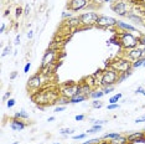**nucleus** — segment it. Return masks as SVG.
<instances>
[{"label":"nucleus","instance_id":"f257e3e1","mask_svg":"<svg viewBox=\"0 0 145 144\" xmlns=\"http://www.w3.org/2000/svg\"><path fill=\"white\" fill-rule=\"evenodd\" d=\"M118 39H119L120 42V47L124 48V50H130V48H134L138 46L139 44V37L134 36L131 32L128 31H121L117 34Z\"/></svg>","mask_w":145,"mask_h":144},{"label":"nucleus","instance_id":"f03ea898","mask_svg":"<svg viewBox=\"0 0 145 144\" xmlns=\"http://www.w3.org/2000/svg\"><path fill=\"white\" fill-rule=\"evenodd\" d=\"M118 77H119V73H118L115 70H113L112 67L107 68L102 72L101 78L98 81L101 87H105V86H114L115 83H118Z\"/></svg>","mask_w":145,"mask_h":144},{"label":"nucleus","instance_id":"7ed1b4c3","mask_svg":"<svg viewBox=\"0 0 145 144\" xmlns=\"http://www.w3.org/2000/svg\"><path fill=\"white\" fill-rule=\"evenodd\" d=\"M78 16H80L81 25L83 26L82 29H78V30H88V29L97 25L99 14L95 11H87V12H82V14H80Z\"/></svg>","mask_w":145,"mask_h":144},{"label":"nucleus","instance_id":"20e7f679","mask_svg":"<svg viewBox=\"0 0 145 144\" xmlns=\"http://www.w3.org/2000/svg\"><path fill=\"white\" fill-rule=\"evenodd\" d=\"M110 67L113 68V70L117 71L118 73H124V72H128V71L133 70V68H131V61H129L127 57L115 60L114 62H112L110 63Z\"/></svg>","mask_w":145,"mask_h":144},{"label":"nucleus","instance_id":"39448f33","mask_svg":"<svg viewBox=\"0 0 145 144\" xmlns=\"http://www.w3.org/2000/svg\"><path fill=\"white\" fill-rule=\"evenodd\" d=\"M112 11L119 16H127L129 12V4L125 0H115V3L110 5Z\"/></svg>","mask_w":145,"mask_h":144},{"label":"nucleus","instance_id":"423d86ee","mask_svg":"<svg viewBox=\"0 0 145 144\" xmlns=\"http://www.w3.org/2000/svg\"><path fill=\"white\" fill-rule=\"evenodd\" d=\"M77 93H78V84L74 83L73 81H70L68 83L63 84V86L61 87V91H60V96L66 97V98H71Z\"/></svg>","mask_w":145,"mask_h":144},{"label":"nucleus","instance_id":"0eeeda50","mask_svg":"<svg viewBox=\"0 0 145 144\" xmlns=\"http://www.w3.org/2000/svg\"><path fill=\"white\" fill-rule=\"evenodd\" d=\"M117 19L112 18V16H107V15H99L97 21V27L99 29H112L117 26Z\"/></svg>","mask_w":145,"mask_h":144},{"label":"nucleus","instance_id":"6e6552de","mask_svg":"<svg viewBox=\"0 0 145 144\" xmlns=\"http://www.w3.org/2000/svg\"><path fill=\"white\" fill-rule=\"evenodd\" d=\"M52 92H47V91H44V92H37L36 94H34V101L36 102V104H51V103H55V101L50 98V94Z\"/></svg>","mask_w":145,"mask_h":144},{"label":"nucleus","instance_id":"1a4fd4ad","mask_svg":"<svg viewBox=\"0 0 145 144\" xmlns=\"http://www.w3.org/2000/svg\"><path fill=\"white\" fill-rule=\"evenodd\" d=\"M91 0H70L68 1V10H71L72 12H77L81 11L83 9L88 8Z\"/></svg>","mask_w":145,"mask_h":144},{"label":"nucleus","instance_id":"9d476101","mask_svg":"<svg viewBox=\"0 0 145 144\" xmlns=\"http://www.w3.org/2000/svg\"><path fill=\"white\" fill-rule=\"evenodd\" d=\"M57 48H50L48 47L46 52L42 56V61H41V66H45V65H50V63H55L56 58H57L58 54H57Z\"/></svg>","mask_w":145,"mask_h":144},{"label":"nucleus","instance_id":"9b49d317","mask_svg":"<svg viewBox=\"0 0 145 144\" xmlns=\"http://www.w3.org/2000/svg\"><path fill=\"white\" fill-rule=\"evenodd\" d=\"M41 86H42V75L41 73H36L29 78L27 88L30 91H37Z\"/></svg>","mask_w":145,"mask_h":144},{"label":"nucleus","instance_id":"f8f14e48","mask_svg":"<svg viewBox=\"0 0 145 144\" xmlns=\"http://www.w3.org/2000/svg\"><path fill=\"white\" fill-rule=\"evenodd\" d=\"M141 57H144L143 48H140L138 46L134 47V48H130V50H128V52H127V58L131 62L138 60V58H141Z\"/></svg>","mask_w":145,"mask_h":144},{"label":"nucleus","instance_id":"ddd939ff","mask_svg":"<svg viewBox=\"0 0 145 144\" xmlns=\"http://www.w3.org/2000/svg\"><path fill=\"white\" fill-rule=\"evenodd\" d=\"M115 27H118L121 31H128V32H137L138 31V29L135 27V26L129 24V22H125L123 20H118L117 21V26H115ZM138 32H139V31H138Z\"/></svg>","mask_w":145,"mask_h":144},{"label":"nucleus","instance_id":"4468645a","mask_svg":"<svg viewBox=\"0 0 145 144\" xmlns=\"http://www.w3.org/2000/svg\"><path fill=\"white\" fill-rule=\"evenodd\" d=\"M10 128L12 130H15V132H20V130L26 128V123L22 122V119L14 118V119L10 120Z\"/></svg>","mask_w":145,"mask_h":144},{"label":"nucleus","instance_id":"2eb2a0df","mask_svg":"<svg viewBox=\"0 0 145 144\" xmlns=\"http://www.w3.org/2000/svg\"><path fill=\"white\" fill-rule=\"evenodd\" d=\"M65 25L68 29H80L81 21H80V16H72L71 19L65 21Z\"/></svg>","mask_w":145,"mask_h":144},{"label":"nucleus","instance_id":"dca6fc26","mask_svg":"<svg viewBox=\"0 0 145 144\" xmlns=\"http://www.w3.org/2000/svg\"><path fill=\"white\" fill-rule=\"evenodd\" d=\"M87 98H88V96H86V94H74L73 97L70 98V103L71 104H77V103L84 102Z\"/></svg>","mask_w":145,"mask_h":144},{"label":"nucleus","instance_id":"f3484780","mask_svg":"<svg viewBox=\"0 0 145 144\" xmlns=\"http://www.w3.org/2000/svg\"><path fill=\"white\" fill-rule=\"evenodd\" d=\"M127 18L129 19V20L134 21V22H137V24H139V25H143V24H144V22H143V19H141L140 16L137 14V12L129 11V12H128V15H127Z\"/></svg>","mask_w":145,"mask_h":144},{"label":"nucleus","instance_id":"a211bd4d","mask_svg":"<svg viewBox=\"0 0 145 144\" xmlns=\"http://www.w3.org/2000/svg\"><path fill=\"white\" fill-rule=\"evenodd\" d=\"M103 96H105V94L102 88H94L89 94V98H92V99H101Z\"/></svg>","mask_w":145,"mask_h":144},{"label":"nucleus","instance_id":"6ab92c4d","mask_svg":"<svg viewBox=\"0 0 145 144\" xmlns=\"http://www.w3.org/2000/svg\"><path fill=\"white\" fill-rule=\"evenodd\" d=\"M141 137H145V133L144 132H134V133H130V134H128V142H129V143H134L135 140L141 138Z\"/></svg>","mask_w":145,"mask_h":144},{"label":"nucleus","instance_id":"aec40b11","mask_svg":"<svg viewBox=\"0 0 145 144\" xmlns=\"http://www.w3.org/2000/svg\"><path fill=\"white\" fill-rule=\"evenodd\" d=\"M127 143H129V142H128V137H125V135H120L115 139H112L109 142V144H127Z\"/></svg>","mask_w":145,"mask_h":144},{"label":"nucleus","instance_id":"412c9836","mask_svg":"<svg viewBox=\"0 0 145 144\" xmlns=\"http://www.w3.org/2000/svg\"><path fill=\"white\" fill-rule=\"evenodd\" d=\"M144 62H145V56L144 57H141V58H138V60H135L131 62V68H140V67H143V65H144Z\"/></svg>","mask_w":145,"mask_h":144},{"label":"nucleus","instance_id":"4be33fe9","mask_svg":"<svg viewBox=\"0 0 145 144\" xmlns=\"http://www.w3.org/2000/svg\"><path fill=\"white\" fill-rule=\"evenodd\" d=\"M121 97H123V94L121 93H117V94H114V96H112L109 99H108V103L109 104H114V103H118L119 101L121 99Z\"/></svg>","mask_w":145,"mask_h":144},{"label":"nucleus","instance_id":"5701e85b","mask_svg":"<svg viewBox=\"0 0 145 144\" xmlns=\"http://www.w3.org/2000/svg\"><path fill=\"white\" fill-rule=\"evenodd\" d=\"M14 118H18V119H29V113L25 112L24 109L20 111V112H16Z\"/></svg>","mask_w":145,"mask_h":144},{"label":"nucleus","instance_id":"b1692460","mask_svg":"<svg viewBox=\"0 0 145 144\" xmlns=\"http://www.w3.org/2000/svg\"><path fill=\"white\" fill-rule=\"evenodd\" d=\"M131 70L130 71H128V72H124V73H119V77H118V83H121L123 81H125L128 77H130L131 76Z\"/></svg>","mask_w":145,"mask_h":144},{"label":"nucleus","instance_id":"393cba45","mask_svg":"<svg viewBox=\"0 0 145 144\" xmlns=\"http://www.w3.org/2000/svg\"><path fill=\"white\" fill-rule=\"evenodd\" d=\"M121 134L120 133H118V132H113V133H105L104 135H103V139H115V138H118V137H120Z\"/></svg>","mask_w":145,"mask_h":144},{"label":"nucleus","instance_id":"a878e982","mask_svg":"<svg viewBox=\"0 0 145 144\" xmlns=\"http://www.w3.org/2000/svg\"><path fill=\"white\" fill-rule=\"evenodd\" d=\"M72 16H74V15H73V12H72L71 10H68V11L65 10L63 12H62V20L66 21V20H68V19H71Z\"/></svg>","mask_w":145,"mask_h":144},{"label":"nucleus","instance_id":"bb28decb","mask_svg":"<svg viewBox=\"0 0 145 144\" xmlns=\"http://www.w3.org/2000/svg\"><path fill=\"white\" fill-rule=\"evenodd\" d=\"M101 130H102V126H93L91 129H88L86 133H87V134H94V133L101 132Z\"/></svg>","mask_w":145,"mask_h":144},{"label":"nucleus","instance_id":"cd10ccee","mask_svg":"<svg viewBox=\"0 0 145 144\" xmlns=\"http://www.w3.org/2000/svg\"><path fill=\"white\" fill-rule=\"evenodd\" d=\"M74 130L71 129V128H62L60 130V134L61 135H70V134H73Z\"/></svg>","mask_w":145,"mask_h":144},{"label":"nucleus","instance_id":"c85d7f7f","mask_svg":"<svg viewBox=\"0 0 145 144\" xmlns=\"http://www.w3.org/2000/svg\"><path fill=\"white\" fill-rule=\"evenodd\" d=\"M58 104H62V106H66V104H68L70 103V98H66V97H61L60 96V98H58Z\"/></svg>","mask_w":145,"mask_h":144},{"label":"nucleus","instance_id":"c756f323","mask_svg":"<svg viewBox=\"0 0 145 144\" xmlns=\"http://www.w3.org/2000/svg\"><path fill=\"white\" fill-rule=\"evenodd\" d=\"M92 107L93 108H101V107H103V102H102L101 99H93V102H92Z\"/></svg>","mask_w":145,"mask_h":144},{"label":"nucleus","instance_id":"7c9ffc66","mask_svg":"<svg viewBox=\"0 0 145 144\" xmlns=\"http://www.w3.org/2000/svg\"><path fill=\"white\" fill-rule=\"evenodd\" d=\"M10 52H11V46H5L3 48L1 57H5V56H8V55H10Z\"/></svg>","mask_w":145,"mask_h":144},{"label":"nucleus","instance_id":"2f4dec72","mask_svg":"<svg viewBox=\"0 0 145 144\" xmlns=\"http://www.w3.org/2000/svg\"><path fill=\"white\" fill-rule=\"evenodd\" d=\"M87 135H88L87 133H81V134H76V135H73L72 138H73L74 140H82V139H86Z\"/></svg>","mask_w":145,"mask_h":144},{"label":"nucleus","instance_id":"473e14b6","mask_svg":"<svg viewBox=\"0 0 145 144\" xmlns=\"http://www.w3.org/2000/svg\"><path fill=\"white\" fill-rule=\"evenodd\" d=\"M102 90H103L104 94H109L110 92H113L114 86H105V87H102Z\"/></svg>","mask_w":145,"mask_h":144},{"label":"nucleus","instance_id":"72a5a7b5","mask_svg":"<svg viewBox=\"0 0 145 144\" xmlns=\"http://www.w3.org/2000/svg\"><path fill=\"white\" fill-rule=\"evenodd\" d=\"M22 14H24V9H22L21 6H18V8L15 9V16L16 18H20Z\"/></svg>","mask_w":145,"mask_h":144},{"label":"nucleus","instance_id":"f704fd0d","mask_svg":"<svg viewBox=\"0 0 145 144\" xmlns=\"http://www.w3.org/2000/svg\"><path fill=\"white\" fill-rule=\"evenodd\" d=\"M15 99H14V98H9V99H8V102H6V107H8V108H12V107H14L15 106Z\"/></svg>","mask_w":145,"mask_h":144},{"label":"nucleus","instance_id":"c9c22d12","mask_svg":"<svg viewBox=\"0 0 145 144\" xmlns=\"http://www.w3.org/2000/svg\"><path fill=\"white\" fill-rule=\"evenodd\" d=\"M101 140L98 139V138H93V139H88L87 142H84V143H82V144H97V143H99Z\"/></svg>","mask_w":145,"mask_h":144},{"label":"nucleus","instance_id":"e433bc0d","mask_svg":"<svg viewBox=\"0 0 145 144\" xmlns=\"http://www.w3.org/2000/svg\"><path fill=\"white\" fill-rule=\"evenodd\" d=\"M118 108H119V104H118V103H114V104H108V109H109V111L118 109Z\"/></svg>","mask_w":145,"mask_h":144},{"label":"nucleus","instance_id":"4c0bfd02","mask_svg":"<svg viewBox=\"0 0 145 144\" xmlns=\"http://www.w3.org/2000/svg\"><path fill=\"white\" fill-rule=\"evenodd\" d=\"M84 118H86V117H84V114H77V116L74 117V119L77 120V122H82V120H83Z\"/></svg>","mask_w":145,"mask_h":144},{"label":"nucleus","instance_id":"58836bf2","mask_svg":"<svg viewBox=\"0 0 145 144\" xmlns=\"http://www.w3.org/2000/svg\"><path fill=\"white\" fill-rule=\"evenodd\" d=\"M93 126H103V124H105L107 122H105V120H93Z\"/></svg>","mask_w":145,"mask_h":144},{"label":"nucleus","instance_id":"ea45409f","mask_svg":"<svg viewBox=\"0 0 145 144\" xmlns=\"http://www.w3.org/2000/svg\"><path fill=\"white\" fill-rule=\"evenodd\" d=\"M66 109V106H58L55 108V113H58V112H62V111Z\"/></svg>","mask_w":145,"mask_h":144},{"label":"nucleus","instance_id":"a19ab883","mask_svg":"<svg viewBox=\"0 0 145 144\" xmlns=\"http://www.w3.org/2000/svg\"><path fill=\"white\" fill-rule=\"evenodd\" d=\"M30 67H31V62H27V63L25 65V67H24V72H25V73H27L29 70H30Z\"/></svg>","mask_w":145,"mask_h":144},{"label":"nucleus","instance_id":"79ce46f5","mask_svg":"<svg viewBox=\"0 0 145 144\" xmlns=\"http://www.w3.org/2000/svg\"><path fill=\"white\" fill-rule=\"evenodd\" d=\"M10 96H11V92H6L4 96H3L1 99H3V101H6V99H9V98H10Z\"/></svg>","mask_w":145,"mask_h":144},{"label":"nucleus","instance_id":"37998d69","mask_svg":"<svg viewBox=\"0 0 145 144\" xmlns=\"http://www.w3.org/2000/svg\"><path fill=\"white\" fill-rule=\"evenodd\" d=\"M139 44L140 45H144V46H145V35H141L140 37H139Z\"/></svg>","mask_w":145,"mask_h":144},{"label":"nucleus","instance_id":"c03bdc74","mask_svg":"<svg viewBox=\"0 0 145 144\" xmlns=\"http://www.w3.org/2000/svg\"><path fill=\"white\" fill-rule=\"evenodd\" d=\"M30 10H31V9H30V6H29V4H27V5L25 6V9H24V14L25 15H29V14H30Z\"/></svg>","mask_w":145,"mask_h":144},{"label":"nucleus","instance_id":"a18cd8bd","mask_svg":"<svg viewBox=\"0 0 145 144\" xmlns=\"http://www.w3.org/2000/svg\"><path fill=\"white\" fill-rule=\"evenodd\" d=\"M138 143H145V137H141V138L137 139V140L134 142V144H138Z\"/></svg>","mask_w":145,"mask_h":144},{"label":"nucleus","instance_id":"49530a36","mask_svg":"<svg viewBox=\"0 0 145 144\" xmlns=\"http://www.w3.org/2000/svg\"><path fill=\"white\" fill-rule=\"evenodd\" d=\"M141 122H145V116L140 117V118H137L135 119V123H141Z\"/></svg>","mask_w":145,"mask_h":144},{"label":"nucleus","instance_id":"de8ad7c7","mask_svg":"<svg viewBox=\"0 0 145 144\" xmlns=\"http://www.w3.org/2000/svg\"><path fill=\"white\" fill-rule=\"evenodd\" d=\"M5 29H6V25L3 22L1 26H0V34H4V31H5Z\"/></svg>","mask_w":145,"mask_h":144},{"label":"nucleus","instance_id":"09e8293b","mask_svg":"<svg viewBox=\"0 0 145 144\" xmlns=\"http://www.w3.org/2000/svg\"><path fill=\"white\" fill-rule=\"evenodd\" d=\"M16 77H18V72H16V71H14V72H12V73L10 75V80L12 81V80H15Z\"/></svg>","mask_w":145,"mask_h":144},{"label":"nucleus","instance_id":"8fccbe9b","mask_svg":"<svg viewBox=\"0 0 145 144\" xmlns=\"http://www.w3.org/2000/svg\"><path fill=\"white\" fill-rule=\"evenodd\" d=\"M32 37H34V31H32V30H30V31L27 32V39H29V40H31Z\"/></svg>","mask_w":145,"mask_h":144},{"label":"nucleus","instance_id":"3c124183","mask_svg":"<svg viewBox=\"0 0 145 144\" xmlns=\"http://www.w3.org/2000/svg\"><path fill=\"white\" fill-rule=\"evenodd\" d=\"M20 44V35H18L15 37V41H14V45H19Z\"/></svg>","mask_w":145,"mask_h":144},{"label":"nucleus","instance_id":"603ef678","mask_svg":"<svg viewBox=\"0 0 145 144\" xmlns=\"http://www.w3.org/2000/svg\"><path fill=\"white\" fill-rule=\"evenodd\" d=\"M143 91H144L143 87H138L137 91H135V93H140V94H141V93H143Z\"/></svg>","mask_w":145,"mask_h":144},{"label":"nucleus","instance_id":"864d4df0","mask_svg":"<svg viewBox=\"0 0 145 144\" xmlns=\"http://www.w3.org/2000/svg\"><path fill=\"white\" fill-rule=\"evenodd\" d=\"M54 120H55V117H48L47 122H54Z\"/></svg>","mask_w":145,"mask_h":144},{"label":"nucleus","instance_id":"5fc2aeb1","mask_svg":"<svg viewBox=\"0 0 145 144\" xmlns=\"http://www.w3.org/2000/svg\"><path fill=\"white\" fill-rule=\"evenodd\" d=\"M112 1H113V0H103L104 4H108V3H112Z\"/></svg>","mask_w":145,"mask_h":144},{"label":"nucleus","instance_id":"6e6d98bb","mask_svg":"<svg viewBox=\"0 0 145 144\" xmlns=\"http://www.w3.org/2000/svg\"><path fill=\"white\" fill-rule=\"evenodd\" d=\"M9 14H10V10H6V11H5V14H4V16H8Z\"/></svg>","mask_w":145,"mask_h":144},{"label":"nucleus","instance_id":"4d7b16f0","mask_svg":"<svg viewBox=\"0 0 145 144\" xmlns=\"http://www.w3.org/2000/svg\"><path fill=\"white\" fill-rule=\"evenodd\" d=\"M97 144H109V142H99V143H97Z\"/></svg>","mask_w":145,"mask_h":144},{"label":"nucleus","instance_id":"13d9d810","mask_svg":"<svg viewBox=\"0 0 145 144\" xmlns=\"http://www.w3.org/2000/svg\"><path fill=\"white\" fill-rule=\"evenodd\" d=\"M94 1H97V3H103V0H94Z\"/></svg>","mask_w":145,"mask_h":144},{"label":"nucleus","instance_id":"bf43d9fd","mask_svg":"<svg viewBox=\"0 0 145 144\" xmlns=\"http://www.w3.org/2000/svg\"><path fill=\"white\" fill-rule=\"evenodd\" d=\"M143 52H144V56H145V46H144V48H143Z\"/></svg>","mask_w":145,"mask_h":144},{"label":"nucleus","instance_id":"052dcab7","mask_svg":"<svg viewBox=\"0 0 145 144\" xmlns=\"http://www.w3.org/2000/svg\"><path fill=\"white\" fill-rule=\"evenodd\" d=\"M141 94H143V96H145V90L143 91V93H141Z\"/></svg>","mask_w":145,"mask_h":144},{"label":"nucleus","instance_id":"680f3d73","mask_svg":"<svg viewBox=\"0 0 145 144\" xmlns=\"http://www.w3.org/2000/svg\"><path fill=\"white\" fill-rule=\"evenodd\" d=\"M11 144H19V142H14V143H11Z\"/></svg>","mask_w":145,"mask_h":144},{"label":"nucleus","instance_id":"e2e57ef3","mask_svg":"<svg viewBox=\"0 0 145 144\" xmlns=\"http://www.w3.org/2000/svg\"><path fill=\"white\" fill-rule=\"evenodd\" d=\"M143 67H145V62H144V65H143Z\"/></svg>","mask_w":145,"mask_h":144},{"label":"nucleus","instance_id":"0e129e2a","mask_svg":"<svg viewBox=\"0 0 145 144\" xmlns=\"http://www.w3.org/2000/svg\"><path fill=\"white\" fill-rule=\"evenodd\" d=\"M54 144H60V143H54Z\"/></svg>","mask_w":145,"mask_h":144}]
</instances>
